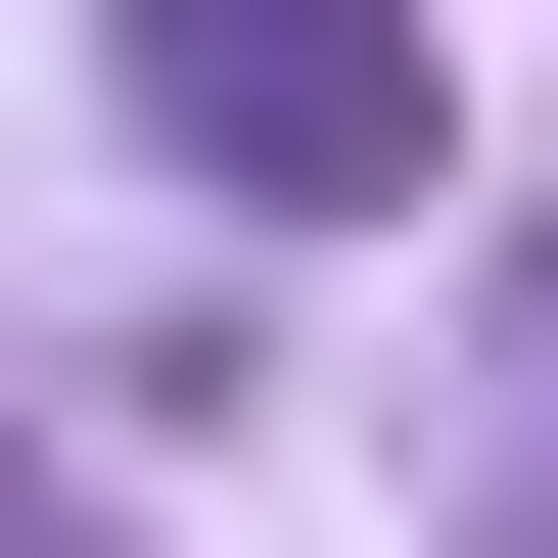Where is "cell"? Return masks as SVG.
<instances>
[{
    "label": "cell",
    "mask_w": 558,
    "mask_h": 558,
    "mask_svg": "<svg viewBox=\"0 0 558 558\" xmlns=\"http://www.w3.org/2000/svg\"><path fill=\"white\" fill-rule=\"evenodd\" d=\"M140 140L279 186V233H373V186H418V0H140Z\"/></svg>",
    "instance_id": "obj_1"
}]
</instances>
